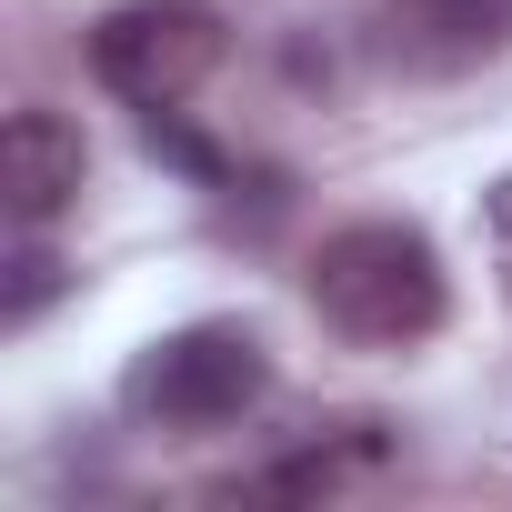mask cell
Masks as SVG:
<instances>
[{
    "label": "cell",
    "instance_id": "6da1fadb",
    "mask_svg": "<svg viewBox=\"0 0 512 512\" xmlns=\"http://www.w3.org/2000/svg\"><path fill=\"white\" fill-rule=\"evenodd\" d=\"M312 322L352 352H412L452 322V272H442V251L422 221H342L322 231L312 251Z\"/></svg>",
    "mask_w": 512,
    "mask_h": 512
},
{
    "label": "cell",
    "instance_id": "7a4b0ae2",
    "mask_svg": "<svg viewBox=\"0 0 512 512\" xmlns=\"http://www.w3.org/2000/svg\"><path fill=\"white\" fill-rule=\"evenodd\" d=\"M262 392H272V342L251 332V322H181L121 382L131 422H161V432H221V422H241Z\"/></svg>",
    "mask_w": 512,
    "mask_h": 512
},
{
    "label": "cell",
    "instance_id": "3957f363",
    "mask_svg": "<svg viewBox=\"0 0 512 512\" xmlns=\"http://www.w3.org/2000/svg\"><path fill=\"white\" fill-rule=\"evenodd\" d=\"M231 51V21L211 0H121L91 21V81L131 111H181Z\"/></svg>",
    "mask_w": 512,
    "mask_h": 512
},
{
    "label": "cell",
    "instance_id": "277c9868",
    "mask_svg": "<svg viewBox=\"0 0 512 512\" xmlns=\"http://www.w3.org/2000/svg\"><path fill=\"white\" fill-rule=\"evenodd\" d=\"M372 51L402 81H462V71L512 51V0H382Z\"/></svg>",
    "mask_w": 512,
    "mask_h": 512
},
{
    "label": "cell",
    "instance_id": "5b68a950",
    "mask_svg": "<svg viewBox=\"0 0 512 512\" xmlns=\"http://www.w3.org/2000/svg\"><path fill=\"white\" fill-rule=\"evenodd\" d=\"M91 181V141L81 121L61 111H11V131H0V211H11L21 231H51Z\"/></svg>",
    "mask_w": 512,
    "mask_h": 512
},
{
    "label": "cell",
    "instance_id": "8992f818",
    "mask_svg": "<svg viewBox=\"0 0 512 512\" xmlns=\"http://www.w3.org/2000/svg\"><path fill=\"white\" fill-rule=\"evenodd\" d=\"M352 462H372V442H352V452H292V462H272V472H241L231 502H312V492H342Z\"/></svg>",
    "mask_w": 512,
    "mask_h": 512
},
{
    "label": "cell",
    "instance_id": "52a82bcc",
    "mask_svg": "<svg viewBox=\"0 0 512 512\" xmlns=\"http://www.w3.org/2000/svg\"><path fill=\"white\" fill-rule=\"evenodd\" d=\"M61 282H71V272L51 262V251H41V241H21V251H11V292H0V332H31V322L61 302Z\"/></svg>",
    "mask_w": 512,
    "mask_h": 512
},
{
    "label": "cell",
    "instance_id": "ba28073f",
    "mask_svg": "<svg viewBox=\"0 0 512 512\" xmlns=\"http://www.w3.org/2000/svg\"><path fill=\"white\" fill-rule=\"evenodd\" d=\"M482 241H492V272H502V292H512V171L482 191Z\"/></svg>",
    "mask_w": 512,
    "mask_h": 512
}]
</instances>
